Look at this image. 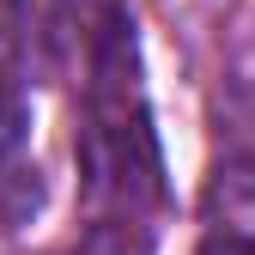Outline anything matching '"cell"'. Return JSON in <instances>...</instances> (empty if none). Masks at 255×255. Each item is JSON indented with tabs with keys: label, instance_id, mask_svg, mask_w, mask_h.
<instances>
[{
	"label": "cell",
	"instance_id": "obj_4",
	"mask_svg": "<svg viewBox=\"0 0 255 255\" xmlns=\"http://www.w3.org/2000/svg\"><path fill=\"white\" fill-rule=\"evenodd\" d=\"M67 255H152V231L140 219L128 213H98V225H91Z\"/></svg>",
	"mask_w": 255,
	"mask_h": 255
},
{
	"label": "cell",
	"instance_id": "obj_2",
	"mask_svg": "<svg viewBox=\"0 0 255 255\" xmlns=\"http://www.w3.org/2000/svg\"><path fill=\"white\" fill-rule=\"evenodd\" d=\"M213 207H255V85L231 79L213 110Z\"/></svg>",
	"mask_w": 255,
	"mask_h": 255
},
{
	"label": "cell",
	"instance_id": "obj_1",
	"mask_svg": "<svg viewBox=\"0 0 255 255\" xmlns=\"http://www.w3.org/2000/svg\"><path fill=\"white\" fill-rule=\"evenodd\" d=\"M55 43L73 61V98H79V188L91 213L140 219L164 207V152L152 134L146 67L134 12L122 0H61Z\"/></svg>",
	"mask_w": 255,
	"mask_h": 255
},
{
	"label": "cell",
	"instance_id": "obj_6",
	"mask_svg": "<svg viewBox=\"0 0 255 255\" xmlns=\"http://www.w3.org/2000/svg\"><path fill=\"white\" fill-rule=\"evenodd\" d=\"M195 255H255V237L237 231V225H225V231H207Z\"/></svg>",
	"mask_w": 255,
	"mask_h": 255
},
{
	"label": "cell",
	"instance_id": "obj_3",
	"mask_svg": "<svg viewBox=\"0 0 255 255\" xmlns=\"http://www.w3.org/2000/svg\"><path fill=\"white\" fill-rule=\"evenodd\" d=\"M43 170L30 158V98L18 79H0V231H18L43 213Z\"/></svg>",
	"mask_w": 255,
	"mask_h": 255
},
{
	"label": "cell",
	"instance_id": "obj_5",
	"mask_svg": "<svg viewBox=\"0 0 255 255\" xmlns=\"http://www.w3.org/2000/svg\"><path fill=\"white\" fill-rule=\"evenodd\" d=\"M30 30H37V6L30 0H0V79L18 73V61L30 49Z\"/></svg>",
	"mask_w": 255,
	"mask_h": 255
}]
</instances>
